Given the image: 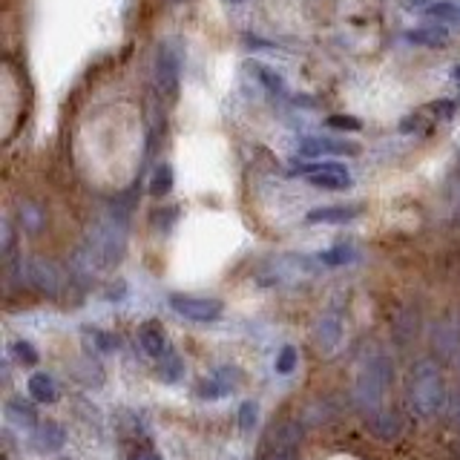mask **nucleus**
<instances>
[{
  "instance_id": "13",
  "label": "nucleus",
  "mask_w": 460,
  "mask_h": 460,
  "mask_svg": "<svg viewBox=\"0 0 460 460\" xmlns=\"http://www.w3.org/2000/svg\"><path fill=\"white\" fill-rule=\"evenodd\" d=\"M139 345H141V351L147 357H153V360H159V357H164L167 351V337H164V329L159 322H144L141 329H139Z\"/></svg>"
},
{
  "instance_id": "3",
  "label": "nucleus",
  "mask_w": 460,
  "mask_h": 460,
  "mask_svg": "<svg viewBox=\"0 0 460 460\" xmlns=\"http://www.w3.org/2000/svg\"><path fill=\"white\" fill-rule=\"evenodd\" d=\"M297 176H305L313 187H322V190H348L354 185L351 178L348 167L340 162H311V164H297L294 167Z\"/></svg>"
},
{
  "instance_id": "24",
  "label": "nucleus",
  "mask_w": 460,
  "mask_h": 460,
  "mask_svg": "<svg viewBox=\"0 0 460 460\" xmlns=\"http://www.w3.org/2000/svg\"><path fill=\"white\" fill-rule=\"evenodd\" d=\"M257 420H259V406L253 401H245L239 406V429L250 434L253 429H257Z\"/></svg>"
},
{
  "instance_id": "14",
  "label": "nucleus",
  "mask_w": 460,
  "mask_h": 460,
  "mask_svg": "<svg viewBox=\"0 0 460 460\" xmlns=\"http://www.w3.org/2000/svg\"><path fill=\"white\" fill-rule=\"evenodd\" d=\"M248 72H250L253 78H257V83H259L262 90H268L274 95H285L288 92L285 78L274 67H265V64H259V60H248Z\"/></svg>"
},
{
  "instance_id": "2",
  "label": "nucleus",
  "mask_w": 460,
  "mask_h": 460,
  "mask_svg": "<svg viewBox=\"0 0 460 460\" xmlns=\"http://www.w3.org/2000/svg\"><path fill=\"white\" fill-rule=\"evenodd\" d=\"M408 394H411V406L417 408L420 417H434L438 411H443L449 394H446V383L432 360H420L417 366L411 369Z\"/></svg>"
},
{
  "instance_id": "33",
  "label": "nucleus",
  "mask_w": 460,
  "mask_h": 460,
  "mask_svg": "<svg viewBox=\"0 0 460 460\" xmlns=\"http://www.w3.org/2000/svg\"><path fill=\"white\" fill-rule=\"evenodd\" d=\"M173 4H185V0H173Z\"/></svg>"
},
{
  "instance_id": "23",
  "label": "nucleus",
  "mask_w": 460,
  "mask_h": 460,
  "mask_svg": "<svg viewBox=\"0 0 460 460\" xmlns=\"http://www.w3.org/2000/svg\"><path fill=\"white\" fill-rule=\"evenodd\" d=\"M423 12H426V18L434 20V23H452V20H460V6L452 4V0H438V4L426 6Z\"/></svg>"
},
{
  "instance_id": "17",
  "label": "nucleus",
  "mask_w": 460,
  "mask_h": 460,
  "mask_svg": "<svg viewBox=\"0 0 460 460\" xmlns=\"http://www.w3.org/2000/svg\"><path fill=\"white\" fill-rule=\"evenodd\" d=\"M354 259H357V250L354 245H348V242H340V245L322 250L317 257V262L325 265V268H345V265H351Z\"/></svg>"
},
{
  "instance_id": "22",
  "label": "nucleus",
  "mask_w": 460,
  "mask_h": 460,
  "mask_svg": "<svg viewBox=\"0 0 460 460\" xmlns=\"http://www.w3.org/2000/svg\"><path fill=\"white\" fill-rule=\"evenodd\" d=\"M18 213H20V227L27 230V234H41V227H44V210L38 208V204L23 202V204H18Z\"/></svg>"
},
{
  "instance_id": "5",
  "label": "nucleus",
  "mask_w": 460,
  "mask_h": 460,
  "mask_svg": "<svg viewBox=\"0 0 460 460\" xmlns=\"http://www.w3.org/2000/svg\"><path fill=\"white\" fill-rule=\"evenodd\" d=\"M171 308L178 317L193 320V322H216L222 317V299L213 297H190V294H173L171 297Z\"/></svg>"
},
{
  "instance_id": "30",
  "label": "nucleus",
  "mask_w": 460,
  "mask_h": 460,
  "mask_svg": "<svg viewBox=\"0 0 460 460\" xmlns=\"http://www.w3.org/2000/svg\"><path fill=\"white\" fill-rule=\"evenodd\" d=\"M124 460H164V457L159 452H153V449H139V452L127 455Z\"/></svg>"
},
{
  "instance_id": "21",
  "label": "nucleus",
  "mask_w": 460,
  "mask_h": 460,
  "mask_svg": "<svg viewBox=\"0 0 460 460\" xmlns=\"http://www.w3.org/2000/svg\"><path fill=\"white\" fill-rule=\"evenodd\" d=\"M159 377L164 383H178L185 377V360H181L176 351H167L164 357H159Z\"/></svg>"
},
{
  "instance_id": "19",
  "label": "nucleus",
  "mask_w": 460,
  "mask_h": 460,
  "mask_svg": "<svg viewBox=\"0 0 460 460\" xmlns=\"http://www.w3.org/2000/svg\"><path fill=\"white\" fill-rule=\"evenodd\" d=\"M173 167L171 164H159L155 167V173L150 178V196L153 199H164V196H171V190H173Z\"/></svg>"
},
{
  "instance_id": "6",
  "label": "nucleus",
  "mask_w": 460,
  "mask_h": 460,
  "mask_svg": "<svg viewBox=\"0 0 460 460\" xmlns=\"http://www.w3.org/2000/svg\"><path fill=\"white\" fill-rule=\"evenodd\" d=\"M155 83H159V92L164 99H176L181 87V58L173 44H164L155 58Z\"/></svg>"
},
{
  "instance_id": "20",
  "label": "nucleus",
  "mask_w": 460,
  "mask_h": 460,
  "mask_svg": "<svg viewBox=\"0 0 460 460\" xmlns=\"http://www.w3.org/2000/svg\"><path fill=\"white\" fill-rule=\"evenodd\" d=\"M369 423H371V429L377 432V438L392 440L401 434V420L389 415V411H374V415H369Z\"/></svg>"
},
{
  "instance_id": "1",
  "label": "nucleus",
  "mask_w": 460,
  "mask_h": 460,
  "mask_svg": "<svg viewBox=\"0 0 460 460\" xmlns=\"http://www.w3.org/2000/svg\"><path fill=\"white\" fill-rule=\"evenodd\" d=\"M392 377H394V362L385 351H371V354H366L354 383V401L360 411H366V417L374 415V411H380V403L385 397V389L392 385Z\"/></svg>"
},
{
  "instance_id": "29",
  "label": "nucleus",
  "mask_w": 460,
  "mask_h": 460,
  "mask_svg": "<svg viewBox=\"0 0 460 460\" xmlns=\"http://www.w3.org/2000/svg\"><path fill=\"white\" fill-rule=\"evenodd\" d=\"M12 250H15V230H12V222H4V257L9 259Z\"/></svg>"
},
{
  "instance_id": "11",
  "label": "nucleus",
  "mask_w": 460,
  "mask_h": 460,
  "mask_svg": "<svg viewBox=\"0 0 460 460\" xmlns=\"http://www.w3.org/2000/svg\"><path fill=\"white\" fill-rule=\"evenodd\" d=\"M360 213H362L360 204H325V208H313L305 216V222L308 225H345V222H354Z\"/></svg>"
},
{
  "instance_id": "9",
  "label": "nucleus",
  "mask_w": 460,
  "mask_h": 460,
  "mask_svg": "<svg viewBox=\"0 0 460 460\" xmlns=\"http://www.w3.org/2000/svg\"><path fill=\"white\" fill-rule=\"evenodd\" d=\"M340 340H343V317L337 311H325L317 320V325H313V345L322 354H334Z\"/></svg>"
},
{
  "instance_id": "18",
  "label": "nucleus",
  "mask_w": 460,
  "mask_h": 460,
  "mask_svg": "<svg viewBox=\"0 0 460 460\" xmlns=\"http://www.w3.org/2000/svg\"><path fill=\"white\" fill-rule=\"evenodd\" d=\"M6 415L15 420L18 426H23V429L38 426V415H35V406L27 403V401H20V397H12V401L6 403Z\"/></svg>"
},
{
  "instance_id": "7",
  "label": "nucleus",
  "mask_w": 460,
  "mask_h": 460,
  "mask_svg": "<svg viewBox=\"0 0 460 460\" xmlns=\"http://www.w3.org/2000/svg\"><path fill=\"white\" fill-rule=\"evenodd\" d=\"M297 153L305 155V159H322V155H360V144L345 141V139L313 136V139H302Z\"/></svg>"
},
{
  "instance_id": "32",
  "label": "nucleus",
  "mask_w": 460,
  "mask_h": 460,
  "mask_svg": "<svg viewBox=\"0 0 460 460\" xmlns=\"http://www.w3.org/2000/svg\"><path fill=\"white\" fill-rule=\"evenodd\" d=\"M406 4H408V6H423V9H426V6H432V4H438V0H406Z\"/></svg>"
},
{
  "instance_id": "12",
  "label": "nucleus",
  "mask_w": 460,
  "mask_h": 460,
  "mask_svg": "<svg viewBox=\"0 0 460 460\" xmlns=\"http://www.w3.org/2000/svg\"><path fill=\"white\" fill-rule=\"evenodd\" d=\"M64 443H67V432L55 420H46V423H41V426H35V432H32V449L41 452V455L58 452Z\"/></svg>"
},
{
  "instance_id": "15",
  "label": "nucleus",
  "mask_w": 460,
  "mask_h": 460,
  "mask_svg": "<svg viewBox=\"0 0 460 460\" xmlns=\"http://www.w3.org/2000/svg\"><path fill=\"white\" fill-rule=\"evenodd\" d=\"M406 41L415 46H446L449 44V32L443 23H432V27H417L406 32Z\"/></svg>"
},
{
  "instance_id": "25",
  "label": "nucleus",
  "mask_w": 460,
  "mask_h": 460,
  "mask_svg": "<svg viewBox=\"0 0 460 460\" xmlns=\"http://www.w3.org/2000/svg\"><path fill=\"white\" fill-rule=\"evenodd\" d=\"M297 362H299V351L294 345H285L280 354H276L274 369H276V374H290L297 369Z\"/></svg>"
},
{
  "instance_id": "10",
  "label": "nucleus",
  "mask_w": 460,
  "mask_h": 460,
  "mask_svg": "<svg viewBox=\"0 0 460 460\" xmlns=\"http://www.w3.org/2000/svg\"><path fill=\"white\" fill-rule=\"evenodd\" d=\"M239 380H242V374L234 366H225V369L216 371L210 380L199 383L196 394L202 397V401H222V397H227L230 392L236 389Z\"/></svg>"
},
{
  "instance_id": "28",
  "label": "nucleus",
  "mask_w": 460,
  "mask_h": 460,
  "mask_svg": "<svg viewBox=\"0 0 460 460\" xmlns=\"http://www.w3.org/2000/svg\"><path fill=\"white\" fill-rule=\"evenodd\" d=\"M87 334L92 337L95 348L104 351V354H110V351H115V348H118V340H115L113 334H107V331H87Z\"/></svg>"
},
{
  "instance_id": "31",
  "label": "nucleus",
  "mask_w": 460,
  "mask_h": 460,
  "mask_svg": "<svg viewBox=\"0 0 460 460\" xmlns=\"http://www.w3.org/2000/svg\"><path fill=\"white\" fill-rule=\"evenodd\" d=\"M432 113H434V115L449 118V115L455 113V104H452V101H438V104H432Z\"/></svg>"
},
{
  "instance_id": "26",
  "label": "nucleus",
  "mask_w": 460,
  "mask_h": 460,
  "mask_svg": "<svg viewBox=\"0 0 460 460\" xmlns=\"http://www.w3.org/2000/svg\"><path fill=\"white\" fill-rule=\"evenodd\" d=\"M325 127L337 130V132H360L362 121L354 118V115H329V118H325Z\"/></svg>"
},
{
  "instance_id": "8",
  "label": "nucleus",
  "mask_w": 460,
  "mask_h": 460,
  "mask_svg": "<svg viewBox=\"0 0 460 460\" xmlns=\"http://www.w3.org/2000/svg\"><path fill=\"white\" fill-rule=\"evenodd\" d=\"M27 282L38 290V294H46V297H58L60 285H64V280H60V271L50 259H41V257H35V259L27 262Z\"/></svg>"
},
{
  "instance_id": "16",
  "label": "nucleus",
  "mask_w": 460,
  "mask_h": 460,
  "mask_svg": "<svg viewBox=\"0 0 460 460\" xmlns=\"http://www.w3.org/2000/svg\"><path fill=\"white\" fill-rule=\"evenodd\" d=\"M29 394L35 403H55L58 401V385L46 371H38L29 377Z\"/></svg>"
},
{
  "instance_id": "27",
  "label": "nucleus",
  "mask_w": 460,
  "mask_h": 460,
  "mask_svg": "<svg viewBox=\"0 0 460 460\" xmlns=\"http://www.w3.org/2000/svg\"><path fill=\"white\" fill-rule=\"evenodd\" d=\"M12 354H15V360L23 362V366H38V351H35L32 343H27V340H18L12 345Z\"/></svg>"
},
{
  "instance_id": "4",
  "label": "nucleus",
  "mask_w": 460,
  "mask_h": 460,
  "mask_svg": "<svg viewBox=\"0 0 460 460\" xmlns=\"http://www.w3.org/2000/svg\"><path fill=\"white\" fill-rule=\"evenodd\" d=\"M313 271V262L308 257H297V253H285V257H276L262 268L259 282L262 285H285L294 282L299 276H305Z\"/></svg>"
}]
</instances>
